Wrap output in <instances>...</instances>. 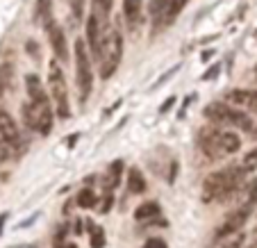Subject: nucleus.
<instances>
[{
  "instance_id": "nucleus-1",
  "label": "nucleus",
  "mask_w": 257,
  "mask_h": 248,
  "mask_svg": "<svg viewBox=\"0 0 257 248\" xmlns=\"http://www.w3.org/2000/svg\"><path fill=\"white\" fill-rule=\"evenodd\" d=\"M25 91H28V100L23 105L25 126L46 137L53 130V123H55V109H53V102H50V96L41 87L37 75H28L25 78Z\"/></svg>"
},
{
  "instance_id": "nucleus-2",
  "label": "nucleus",
  "mask_w": 257,
  "mask_h": 248,
  "mask_svg": "<svg viewBox=\"0 0 257 248\" xmlns=\"http://www.w3.org/2000/svg\"><path fill=\"white\" fill-rule=\"evenodd\" d=\"M246 171L241 166H230V169L209 173L203 182V203H216L225 200L239 189Z\"/></svg>"
},
{
  "instance_id": "nucleus-3",
  "label": "nucleus",
  "mask_w": 257,
  "mask_h": 248,
  "mask_svg": "<svg viewBox=\"0 0 257 248\" xmlns=\"http://www.w3.org/2000/svg\"><path fill=\"white\" fill-rule=\"evenodd\" d=\"M48 89H50V102L55 107V114H57L62 121L71 118V100H68V84L66 78H64L62 66L57 64V59L48 64Z\"/></svg>"
},
{
  "instance_id": "nucleus-4",
  "label": "nucleus",
  "mask_w": 257,
  "mask_h": 248,
  "mask_svg": "<svg viewBox=\"0 0 257 248\" xmlns=\"http://www.w3.org/2000/svg\"><path fill=\"white\" fill-rule=\"evenodd\" d=\"M100 78L107 80L116 73L118 64L123 59V34L118 28H114L109 34H105L102 39V48H100Z\"/></svg>"
},
{
  "instance_id": "nucleus-5",
  "label": "nucleus",
  "mask_w": 257,
  "mask_h": 248,
  "mask_svg": "<svg viewBox=\"0 0 257 248\" xmlns=\"http://www.w3.org/2000/svg\"><path fill=\"white\" fill-rule=\"evenodd\" d=\"M73 55H75V82H78V91H80V102H87L89 93L93 89V71H91V55H89V48L84 41H75V48H73Z\"/></svg>"
},
{
  "instance_id": "nucleus-6",
  "label": "nucleus",
  "mask_w": 257,
  "mask_h": 248,
  "mask_svg": "<svg viewBox=\"0 0 257 248\" xmlns=\"http://www.w3.org/2000/svg\"><path fill=\"white\" fill-rule=\"evenodd\" d=\"M205 116L216 126H234L239 130H252L250 116L234 109L230 102H209L205 107Z\"/></svg>"
},
{
  "instance_id": "nucleus-7",
  "label": "nucleus",
  "mask_w": 257,
  "mask_h": 248,
  "mask_svg": "<svg viewBox=\"0 0 257 248\" xmlns=\"http://www.w3.org/2000/svg\"><path fill=\"white\" fill-rule=\"evenodd\" d=\"M102 32H105V25L100 23L96 12H89L87 16V48L91 50L93 57H100V48H102Z\"/></svg>"
},
{
  "instance_id": "nucleus-8",
  "label": "nucleus",
  "mask_w": 257,
  "mask_h": 248,
  "mask_svg": "<svg viewBox=\"0 0 257 248\" xmlns=\"http://www.w3.org/2000/svg\"><path fill=\"white\" fill-rule=\"evenodd\" d=\"M250 212H252V207L239 205V207L234 209L232 214H230L228 219L223 221V225L216 230V237H218V239H225V237H230V234L239 232V230L246 225V221H248V216H250Z\"/></svg>"
},
{
  "instance_id": "nucleus-9",
  "label": "nucleus",
  "mask_w": 257,
  "mask_h": 248,
  "mask_svg": "<svg viewBox=\"0 0 257 248\" xmlns=\"http://www.w3.org/2000/svg\"><path fill=\"white\" fill-rule=\"evenodd\" d=\"M0 144H5L7 148H19L21 146V130L16 121L7 112L0 109Z\"/></svg>"
},
{
  "instance_id": "nucleus-10",
  "label": "nucleus",
  "mask_w": 257,
  "mask_h": 248,
  "mask_svg": "<svg viewBox=\"0 0 257 248\" xmlns=\"http://www.w3.org/2000/svg\"><path fill=\"white\" fill-rule=\"evenodd\" d=\"M46 34H48L50 39V48H53L55 57L59 59V62H66L68 59V46H66V37H64V30L59 28L55 21H50L48 25H46Z\"/></svg>"
},
{
  "instance_id": "nucleus-11",
  "label": "nucleus",
  "mask_w": 257,
  "mask_h": 248,
  "mask_svg": "<svg viewBox=\"0 0 257 248\" xmlns=\"http://www.w3.org/2000/svg\"><path fill=\"white\" fill-rule=\"evenodd\" d=\"M218 132L216 128H203L200 130V148H203V153L209 157V160H218V157L223 155V151H221V146H218Z\"/></svg>"
},
{
  "instance_id": "nucleus-12",
  "label": "nucleus",
  "mask_w": 257,
  "mask_h": 248,
  "mask_svg": "<svg viewBox=\"0 0 257 248\" xmlns=\"http://www.w3.org/2000/svg\"><path fill=\"white\" fill-rule=\"evenodd\" d=\"M225 102L246 107V109H250V112H257V91H250V89H232V91H228V96H225Z\"/></svg>"
},
{
  "instance_id": "nucleus-13",
  "label": "nucleus",
  "mask_w": 257,
  "mask_h": 248,
  "mask_svg": "<svg viewBox=\"0 0 257 248\" xmlns=\"http://www.w3.org/2000/svg\"><path fill=\"white\" fill-rule=\"evenodd\" d=\"M123 14L125 21L132 30L139 28L141 19H144V7H141V0H123Z\"/></svg>"
},
{
  "instance_id": "nucleus-14",
  "label": "nucleus",
  "mask_w": 257,
  "mask_h": 248,
  "mask_svg": "<svg viewBox=\"0 0 257 248\" xmlns=\"http://www.w3.org/2000/svg\"><path fill=\"white\" fill-rule=\"evenodd\" d=\"M187 3H189V0H166L164 10H162V25H164V28H169V25L180 16V12L185 10Z\"/></svg>"
},
{
  "instance_id": "nucleus-15",
  "label": "nucleus",
  "mask_w": 257,
  "mask_h": 248,
  "mask_svg": "<svg viewBox=\"0 0 257 248\" xmlns=\"http://www.w3.org/2000/svg\"><path fill=\"white\" fill-rule=\"evenodd\" d=\"M34 21L46 28L53 21V0H37L34 3Z\"/></svg>"
},
{
  "instance_id": "nucleus-16",
  "label": "nucleus",
  "mask_w": 257,
  "mask_h": 248,
  "mask_svg": "<svg viewBox=\"0 0 257 248\" xmlns=\"http://www.w3.org/2000/svg\"><path fill=\"white\" fill-rule=\"evenodd\" d=\"M218 146H221L223 155H230V153H237L241 148V139L234 132H218Z\"/></svg>"
},
{
  "instance_id": "nucleus-17",
  "label": "nucleus",
  "mask_w": 257,
  "mask_h": 248,
  "mask_svg": "<svg viewBox=\"0 0 257 248\" xmlns=\"http://www.w3.org/2000/svg\"><path fill=\"white\" fill-rule=\"evenodd\" d=\"M127 191H130V194H144L146 191V178L137 166H132V169L127 171Z\"/></svg>"
},
{
  "instance_id": "nucleus-18",
  "label": "nucleus",
  "mask_w": 257,
  "mask_h": 248,
  "mask_svg": "<svg viewBox=\"0 0 257 248\" xmlns=\"http://www.w3.org/2000/svg\"><path fill=\"white\" fill-rule=\"evenodd\" d=\"M121 173H123V162L116 160L112 166H109V171H107V175H105V191L116 189L118 180H121Z\"/></svg>"
},
{
  "instance_id": "nucleus-19",
  "label": "nucleus",
  "mask_w": 257,
  "mask_h": 248,
  "mask_svg": "<svg viewBox=\"0 0 257 248\" xmlns=\"http://www.w3.org/2000/svg\"><path fill=\"white\" fill-rule=\"evenodd\" d=\"M155 216H160V205H157L155 200H151V203H141L139 207L135 209V219L137 221L155 219Z\"/></svg>"
},
{
  "instance_id": "nucleus-20",
  "label": "nucleus",
  "mask_w": 257,
  "mask_h": 248,
  "mask_svg": "<svg viewBox=\"0 0 257 248\" xmlns=\"http://www.w3.org/2000/svg\"><path fill=\"white\" fill-rule=\"evenodd\" d=\"M93 5H96V7H91V10L98 14L100 23H102V25H107V19H109V12H112L114 0H93Z\"/></svg>"
},
{
  "instance_id": "nucleus-21",
  "label": "nucleus",
  "mask_w": 257,
  "mask_h": 248,
  "mask_svg": "<svg viewBox=\"0 0 257 248\" xmlns=\"http://www.w3.org/2000/svg\"><path fill=\"white\" fill-rule=\"evenodd\" d=\"M96 203H98V198H96V191H93V189H89V187H87V189H82V191H80V194H78V205H80V207H84V209H91Z\"/></svg>"
},
{
  "instance_id": "nucleus-22",
  "label": "nucleus",
  "mask_w": 257,
  "mask_h": 248,
  "mask_svg": "<svg viewBox=\"0 0 257 248\" xmlns=\"http://www.w3.org/2000/svg\"><path fill=\"white\" fill-rule=\"evenodd\" d=\"M89 234H91V248H102V246H105V230H102L100 225L91 223Z\"/></svg>"
},
{
  "instance_id": "nucleus-23",
  "label": "nucleus",
  "mask_w": 257,
  "mask_h": 248,
  "mask_svg": "<svg viewBox=\"0 0 257 248\" xmlns=\"http://www.w3.org/2000/svg\"><path fill=\"white\" fill-rule=\"evenodd\" d=\"M241 205H246V207H255L257 205V180H252L250 185L246 187V196H243Z\"/></svg>"
},
{
  "instance_id": "nucleus-24",
  "label": "nucleus",
  "mask_w": 257,
  "mask_h": 248,
  "mask_svg": "<svg viewBox=\"0 0 257 248\" xmlns=\"http://www.w3.org/2000/svg\"><path fill=\"white\" fill-rule=\"evenodd\" d=\"M241 169L246 171H257V148H250V151L243 155V160H241Z\"/></svg>"
},
{
  "instance_id": "nucleus-25",
  "label": "nucleus",
  "mask_w": 257,
  "mask_h": 248,
  "mask_svg": "<svg viewBox=\"0 0 257 248\" xmlns=\"http://www.w3.org/2000/svg\"><path fill=\"white\" fill-rule=\"evenodd\" d=\"M241 246H243V234L241 232H234V237L228 239V241H225L221 248H241Z\"/></svg>"
},
{
  "instance_id": "nucleus-26",
  "label": "nucleus",
  "mask_w": 257,
  "mask_h": 248,
  "mask_svg": "<svg viewBox=\"0 0 257 248\" xmlns=\"http://www.w3.org/2000/svg\"><path fill=\"white\" fill-rule=\"evenodd\" d=\"M71 3V14L75 16V21H80L82 19V3L84 0H68Z\"/></svg>"
},
{
  "instance_id": "nucleus-27",
  "label": "nucleus",
  "mask_w": 257,
  "mask_h": 248,
  "mask_svg": "<svg viewBox=\"0 0 257 248\" xmlns=\"http://www.w3.org/2000/svg\"><path fill=\"white\" fill-rule=\"evenodd\" d=\"M144 248H169V246H166L164 239H148V241L144 243Z\"/></svg>"
},
{
  "instance_id": "nucleus-28",
  "label": "nucleus",
  "mask_w": 257,
  "mask_h": 248,
  "mask_svg": "<svg viewBox=\"0 0 257 248\" xmlns=\"http://www.w3.org/2000/svg\"><path fill=\"white\" fill-rule=\"evenodd\" d=\"M216 73H218V66H212V68H209V71H207V73L203 75V80H212Z\"/></svg>"
},
{
  "instance_id": "nucleus-29",
  "label": "nucleus",
  "mask_w": 257,
  "mask_h": 248,
  "mask_svg": "<svg viewBox=\"0 0 257 248\" xmlns=\"http://www.w3.org/2000/svg\"><path fill=\"white\" fill-rule=\"evenodd\" d=\"M173 102H175V100H173V98H171V100H166V102H164V105H162V107H160V112H166V109H169V107H171V105H173Z\"/></svg>"
},
{
  "instance_id": "nucleus-30",
  "label": "nucleus",
  "mask_w": 257,
  "mask_h": 248,
  "mask_svg": "<svg viewBox=\"0 0 257 248\" xmlns=\"http://www.w3.org/2000/svg\"><path fill=\"white\" fill-rule=\"evenodd\" d=\"M57 248H78V246L71 243V241H64V243H57Z\"/></svg>"
},
{
  "instance_id": "nucleus-31",
  "label": "nucleus",
  "mask_w": 257,
  "mask_h": 248,
  "mask_svg": "<svg viewBox=\"0 0 257 248\" xmlns=\"http://www.w3.org/2000/svg\"><path fill=\"white\" fill-rule=\"evenodd\" d=\"M3 223H5V214H3V216H0V225H3Z\"/></svg>"
},
{
  "instance_id": "nucleus-32",
  "label": "nucleus",
  "mask_w": 257,
  "mask_h": 248,
  "mask_svg": "<svg viewBox=\"0 0 257 248\" xmlns=\"http://www.w3.org/2000/svg\"><path fill=\"white\" fill-rule=\"evenodd\" d=\"M252 130H255V137H257V126H252Z\"/></svg>"
},
{
  "instance_id": "nucleus-33",
  "label": "nucleus",
  "mask_w": 257,
  "mask_h": 248,
  "mask_svg": "<svg viewBox=\"0 0 257 248\" xmlns=\"http://www.w3.org/2000/svg\"><path fill=\"white\" fill-rule=\"evenodd\" d=\"M0 91H3V82H0Z\"/></svg>"
},
{
  "instance_id": "nucleus-34",
  "label": "nucleus",
  "mask_w": 257,
  "mask_h": 248,
  "mask_svg": "<svg viewBox=\"0 0 257 248\" xmlns=\"http://www.w3.org/2000/svg\"><path fill=\"white\" fill-rule=\"evenodd\" d=\"M255 75H257V66H255Z\"/></svg>"
}]
</instances>
